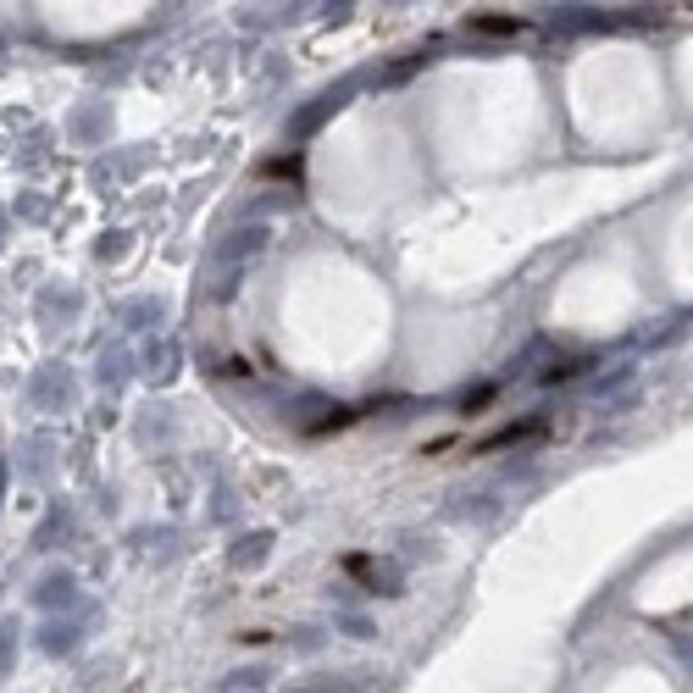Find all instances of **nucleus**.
I'll list each match as a JSON object with an SVG mask.
<instances>
[{
  "label": "nucleus",
  "mask_w": 693,
  "mask_h": 693,
  "mask_svg": "<svg viewBox=\"0 0 693 693\" xmlns=\"http://www.w3.org/2000/svg\"><path fill=\"white\" fill-rule=\"evenodd\" d=\"M72 599H78L72 571H50V577L34 588V604H39V611H61V604H72Z\"/></svg>",
  "instance_id": "f257e3e1"
},
{
  "label": "nucleus",
  "mask_w": 693,
  "mask_h": 693,
  "mask_svg": "<svg viewBox=\"0 0 693 693\" xmlns=\"http://www.w3.org/2000/svg\"><path fill=\"white\" fill-rule=\"evenodd\" d=\"M539 432H544V421L533 416V421H510V427H499L494 432V439H483L477 444V455H494V450H510V444H528V439H539Z\"/></svg>",
  "instance_id": "f03ea898"
},
{
  "label": "nucleus",
  "mask_w": 693,
  "mask_h": 693,
  "mask_svg": "<svg viewBox=\"0 0 693 693\" xmlns=\"http://www.w3.org/2000/svg\"><path fill=\"white\" fill-rule=\"evenodd\" d=\"M72 644H78V622H61V616H56V622L39 627V649H45V655H67Z\"/></svg>",
  "instance_id": "7ed1b4c3"
},
{
  "label": "nucleus",
  "mask_w": 693,
  "mask_h": 693,
  "mask_svg": "<svg viewBox=\"0 0 693 693\" xmlns=\"http://www.w3.org/2000/svg\"><path fill=\"white\" fill-rule=\"evenodd\" d=\"M333 106H344V90H327V95H322L311 112H300V117H294V134H311V128H316V123H322Z\"/></svg>",
  "instance_id": "20e7f679"
},
{
  "label": "nucleus",
  "mask_w": 693,
  "mask_h": 693,
  "mask_svg": "<svg viewBox=\"0 0 693 693\" xmlns=\"http://www.w3.org/2000/svg\"><path fill=\"white\" fill-rule=\"evenodd\" d=\"M18 644H23V627H18V622H0V677H12Z\"/></svg>",
  "instance_id": "39448f33"
},
{
  "label": "nucleus",
  "mask_w": 693,
  "mask_h": 693,
  "mask_svg": "<svg viewBox=\"0 0 693 693\" xmlns=\"http://www.w3.org/2000/svg\"><path fill=\"white\" fill-rule=\"evenodd\" d=\"M267 544H273L267 533H255V539H244V544L233 550V566H255V561H262V555H267Z\"/></svg>",
  "instance_id": "423d86ee"
},
{
  "label": "nucleus",
  "mask_w": 693,
  "mask_h": 693,
  "mask_svg": "<svg viewBox=\"0 0 693 693\" xmlns=\"http://www.w3.org/2000/svg\"><path fill=\"white\" fill-rule=\"evenodd\" d=\"M28 394H34L39 405H56V400H61V378H56V372H39V378L28 383Z\"/></svg>",
  "instance_id": "0eeeda50"
},
{
  "label": "nucleus",
  "mask_w": 693,
  "mask_h": 693,
  "mask_svg": "<svg viewBox=\"0 0 693 693\" xmlns=\"http://www.w3.org/2000/svg\"><path fill=\"white\" fill-rule=\"evenodd\" d=\"M472 28H477V34H522L528 23H522V18H472Z\"/></svg>",
  "instance_id": "6e6552de"
}]
</instances>
